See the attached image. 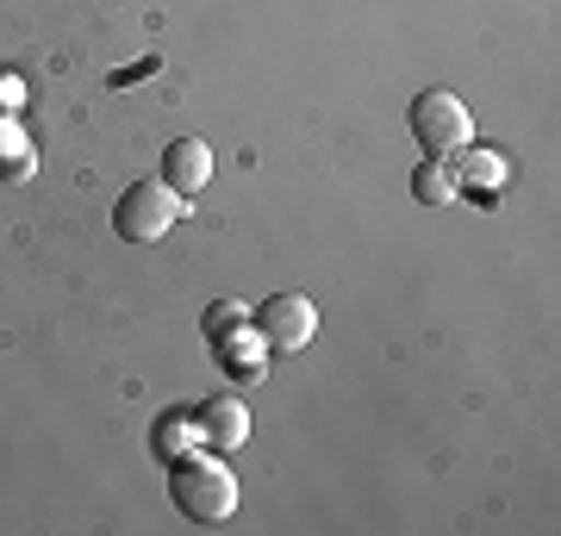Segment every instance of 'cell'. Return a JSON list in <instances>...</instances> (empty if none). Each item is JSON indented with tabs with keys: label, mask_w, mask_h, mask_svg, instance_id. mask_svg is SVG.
I'll return each mask as SVG.
<instances>
[{
	"label": "cell",
	"mask_w": 561,
	"mask_h": 536,
	"mask_svg": "<svg viewBox=\"0 0 561 536\" xmlns=\"http://www.w3.org/2000/svg\"><path fill=\"white\" fill-rule=\"evenodd\" d=\"M169 499H175L181 517H194V524H219V517L238 512V475L225 468L219 449H194V456H175L169 468Z\"/></svg>",
	"instance_id": "cell-1"
},
{
	"label": "cell",
	"mask_w": 561,
	"mask_h": 536,
	"mask_svg": "<svg viewBox=\"0 0 561 536\" xmlns=\"http://www.w3.org/2000/svg\"><path fill=\"white\" fill-rule=\"evenodd\" d=\"M405 125H412V138H419L424 157H456L461 144H474V113H468V100L449 94V88H424V94L405 106Z\"/></svg>",
	"instance_id": "cell-2"
},
{
	"label": "cell",
	"mask_w": 561,
	"mask_h": 536,
	"mask_svg": "<svg viewBox=\"0 0 561 536\" xmlns=\"http://www.w3.org/2000/svg\"><path fill=\"white\" fill-rule=\"evenodd\" d=\"M181 213H187V199H181L169 181H131V187L113 199V231H119L125 243H157Z\"/></svg>",
	"instance_id": "cell-3"
},
{
	"label": "cell",
	"mask_w": 561,
	"mask_h": 536,
	"mask_svg": "<svg viewBox=\"0 0 561 536\" xmlns=\"http://www.w3.org/2000/svg\"><path fill=\"white\" fill-rule=\"evenodd\" d=\"M250 324L262 331L268 356H300L306 343L319 338V306H312L306 294H268Z\"/></svg>",
	"instance_id": "cell-4"
},
{
	"label": "cell",
	"mask_w": 561,
	"mask_h": 536,
	"mask_svg": "<svg viewBox=\"0 0 561 536\" xmlns=\"http://www.w3.org/2000/svg\"><path fill=\"white\" fill-rule=\"evenodd\" d=\"M194 437H201V449H219V456L243 449V443H250V406H243L238 394L201 399V406H194Z\"/></svg>",
	"instance_id": "cell-5"
},
{
	"label": "cell",
	"mask_w": 561,
	"mask_h": 536,
	"mask_svg": "<svg viewBox=\"0 0 561 536\" xmlns=\"http://www.w3.org/2000/svg\"><path fill=\"white\" fill-rule=\"evenodd\" d=\"M162 181H169L181 199H194L206 181H213V150H206L201 138H175L162 150Z\"/></svg>",
	"instance_id": "cell-6"
},
{
	"label": "cell",
	"mask_w": 561,
	"mask_h": 536,
	"mask_svg": "<svg viewBox=\"0 0 561 536\" xmlns=\"http://www.w3.org/2000/svg\"><path fill=\"white\" fill-rule=\"evenodd\" d=\"M213 343H219V362H225L238 380H256L262 368H268V343H262V331L250 324V318L225 324V331H213Z\"/></svg>",
	"instance_id": "cell-7"
},
{
	"label": "cell",
	"mask_w": 561,
	"mask_h": 536,
	"mask_svg": "<svg viewBox=\"0 0 561 536\" xmlns=\"http://www.w3.org/2000/svg\"><path fill=\"white\" fill-rule=\"evenodd\" d=\"M449 162V175H456V187H474V194H500L505 187V157L500 150H481V144H461Z\"/></svg>",
	"instance_id": "cell-8"
},
{
	"label": "cell",
	"mask_w": 561,
	"mask_h": 536,
	"mask_svg": "<svg viewBox=\"0 0 561 536\" xmlns=\"http://www.w3.org/2000/svg\"><path fill=\"white\" fill-rule=\"evenodd\" d=\"M461 187H456V175H449V162L443 157H424L419 169H412V199L419 206H449Z\"/></svg>",
	"instance_id": "cell-9"
},
{
	"label": "cell",
	"mask_w": 561,
	"mask_h": 536,
	"mask_svg": "<svg viewBox=\"0 0 561 536\" xmlns=\"http://www.w3.org/2000/svg\"><path fill=\"white\" fill-rule=\"evenodd\" d=\"M38 169V157H32V138H25L20 125H13V113L0 119V181H25Z\"/></svg>",
	"instance_id": "cell-10"
},
{
	"label": "cell",
	"mask_w": 561,
	"mask_h": 536,
	"mask_svg": "<svg viewBox=\"0 0 561 536\" xmlns=\"http://www.w3.org/2000/svg\"><path fill=\"white\" fill-rule=\"evenodd\" d=\"M187 424H194V412H169V418H162V431H157L162 449H157V456H169V461L181 456V431H187Z\"/></svg>",
	"instance_id": "cell-11"
}]
</instances>
